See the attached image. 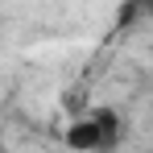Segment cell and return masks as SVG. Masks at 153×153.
<instances>
[{"instance_id": "6da1fadb", "label": "cell", "mask_w": 153, "mask_h": 153, "mask_svg": "<svg viewBox=\"0 0 153 153\" xmlns=\"http://www.w3.org/2000/svg\"><path fill=\"white\" fill-rule=\"evenodd\" d=\"M124 141V120L116 108H87L83 116H75L66 124V149L71 153H116Z\"/></svg>"}, {"instance_id": "7a4b0ae2", "label": "cell", "mask_w": 153, "mask_h": 153, "mask_svg": "<svg viewBox=\"0 0 153 153\" xmlns=\"http://www.w3.org/2000/svg\"><path fill=\"white\" fill-rule=\"evenodd\" d=\"M137 8H141L145 17H153V0H137Z\"/></svg>"}]
</instances>
